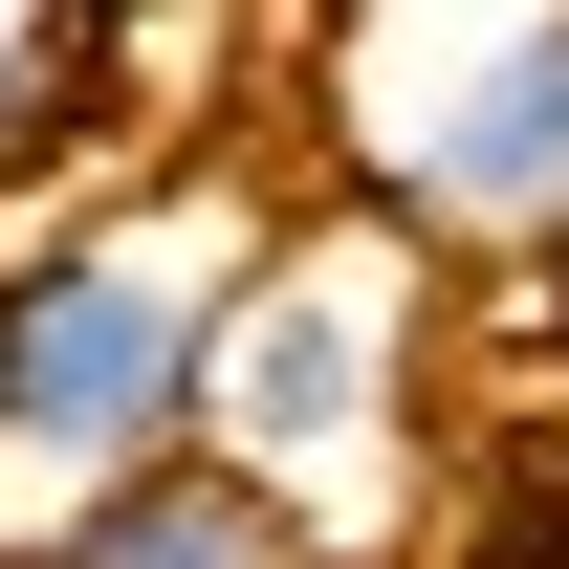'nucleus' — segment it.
Wrapping results in <instances>:
<instances>
[{
    "mask_svg": "<svg viewBox=\"0 0 569 569\" xmlns=\"http://www.w3.org/2000/svg\"><path fill=\"white\" fill-rule=\"evenodd\" d=\"M284 176L307 153L241 110V132H198V153H153V176L0 241V569H44L110 482L198 460V372H219V307L263 263Z\"/></svg>",
    "mask_w": 569,
    "mask_h": 569,
    "instance_id": "nucleus-1",
    "label": "nucleus"
},
{
    "mask_svg": "<svg viewBox=\"0 0 569 569\" xmlns=\"http://www.w3.org/2000/svg\"><path fill=\"white\" fill-rule=\"evenodd\" d=\"M460 263H417L372 198L284 176L263 263L219 307V372H198V460L263 482L307 526V569H417L460 526Z\"/></svg>",
    "mask_w": 569,
    "mask_h": 569,
    "instance_id": "nucleus-2",
    "label": "nucleus"
},
{
    "mask_svg": "<svg viewBox=\"0 0 569 569\" xmlns=\"http://www.w3.org/2000/svg\"><path fill=\"white\" fill-rule=\"evenodd\" d=\"M263 67L307 88V176L417 263H569V0H263Z\"/></svg>",
    "mask_w": 569,
    "mask_h": 569,
    "instance_id": "nucleus-3",
    "label": "nucleus"
},
{
    "mask_svg": "<svg viewBox=\"0 0 569 569\" xmlns=\"http://www.w3.org/2000/svg\"><path fill=\"white\" fill-rule=\"evenodd\" d=\"M198 44H263V0H241V22H88V0H0V241H22V219H67V198H110V176H153V153H198L176 110H153Z\"/></svg>",
    "mask_w": 569,
    "mask_h": 569,
    "instance_id": "nucleus-4",
    "label": "nucleus"
},
{
    "mask_svg": "<svg viewBox=\"0 0 569 569\" xmlns=\"http://www.w3.org/2000/svg\"><path fill=\"white\" fill-rule=\"evenodd\" d=\"M44 569H307V526H284L263 482H219V460H153V482H110Z\"/></svg>",
    "mask_w": 569,
    "mask_h": 569,
    "instance_id": "nucleus-5",
    "label": "nucleus"
},
{
    "mask_svg": "<svg viewBox=\"0 0 569 569\" xmlns=\"http://www.w3.org/2000/svg\"><path fill=\"white\" fill-rule=\"evenodd\" d=\"M503 351H526V372L569 395V263H526V284H503Z\"/></svg>",
    "mask_w": 569,
    "mask_h": 569,
    "instance_id": "nucleus-6",
    "label": "nucleus"
},
{
    "mask_svg": "<svg viewBox=\"0 0 569 569\" xmlns=\"http://www.w3.org/2000/svg\"><path fill=\"white\" fill-rule=\"evenodd\" d=\"M88 22H241V0H88Z\"/></svg>",
    "mask_w": 569,
    "mask_h": 569,
    "instance_id": "nucleus-7",
    "label": "nucleus"
}]
</instances>
